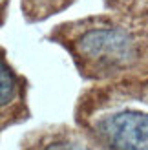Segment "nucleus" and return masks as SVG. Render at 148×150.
Wrapping results in <instances>:
<instances>
[{
  "mask_svg": "<svg viewBox=\"0 0 148 150\" xmlns=\"http://www.w3.org/2000/svg\"><path fill=\"white\" fill-rule=\"evenodd\" d=\"M97 141L104 150H148V112L119 110L95 123Z\"/></svg>",
  "mask_w": 148,
  "mask_h": 150,
  "instance_id": "1",
  "label": "nucleus"
},
{
  "mask_svg": "<svg viewBox=\"0 0 148 150\" xmlns=\"http://www.w3.org/2000/svg\"><path fill=\"white\" fill-rule=\"evenodd\" d=\"M77 51L86 62L99 68H115L134 57V42L117 29H93L77 40Z\"/></svg>",
  "mask_w": 148,
  "mask_h": 150,
  "instance_id": "2",
  "label": "nucleus"
},
{
  "mask_svg": "<svg viewBox=\"0 0 148 150\" xmlns=\"http://www.w3.org/2000/svg\"><path fill=\"white\" fill-rule=\"evenodd\" d=\"M2 2H4V0H0V6H2Z\"/></svg>",
  "mask_w": 148,
  "mask_h": 150,
  "instance_id": "6",
  "label": "nucleus"
},
{
  "mask_svg": "<svg viewBox=\"0 0 148 150\" xmlns=\"http://www.w3.org/2000/svg\"><path fill=\"white\" fill-rule=\"evenodd\" d=\"M20 101V84L11 66L0 53V128L11 123Z\"/></svg>",
  "mask_w": 148,
  "mask_h": 150,
  "instance_id": "3",
  "label": "nucleus"
},
{
  "mask_svg": "<svg viewBox=\"0 0 148 150\" xmlns=\"http://www.w3.org/2000/svg\"><path fill=\"white\" fill-rule=\"evenodd\" d=\"M29 2H31V0H26V6H27V4H29Z\"/></svg>",
  "mask_w": 148,
  "mask_h": 150,
  "instance_id": "5",
  "label": "nucleus"
},
{
  "mask_svg": "<svg viewBox=\"0 0 148 150\" xmlns=\"http://www.w3.org/2000/svg\"><path fill=\"white\" fill-rule=\"evenodd\" d=\"M22 150H95L80 137L51 134V136H39L31 139Z\"/></svg>",
  "mask_w": 148,
  "mask_h": 150,
  "instance_id": "4",
  "label": "nucleus"
}]
</instances>
